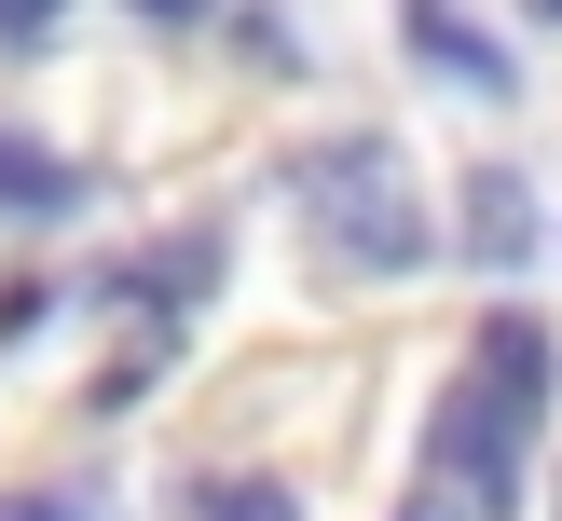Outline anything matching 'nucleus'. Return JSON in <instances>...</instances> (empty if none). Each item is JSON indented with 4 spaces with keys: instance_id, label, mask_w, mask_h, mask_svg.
Here are the masks:
<instances>
[{
    "instance_id": "nucleus-1",
    "label": "nucleus",
    "mask_w": 562,
    "mask_h": 521,
    "mask_svg": "<svg viewBox=\"0 0 562 521\" xmlns=\"http://www.w3.org/2000/svg\"><path fill=\"white\" fill-rule=\"evenodd\" d=\"M536 411H549V329L536 316H481L467 371L439 384V411H426V466H412V480H439L481 521H508L521 508V453H536Z\"/></svg>"
},
{
    "instance_id": "nucleus-2",
    "label": "nucleus",
    "mask_w": 562,
    "mask_h": 521,
    "mask_svg": "<svg viewBox=\"0 0 562 521\" xmlns=\"http://www.w3.org/2000/svg\"><path fill=\"white\" fill-rule=\"evenodd\" d=\"M289 206H302V247H316L329 274H357V288L439 261V219H426V192H412V165L384 151V137H329V151H302Z\"/></svg>"
},
{
    "instance_id": "nucleus-3",
    "label": "nucleus",
    "mask_w": 562,
    "mask_h": 521,
    "mask_svg": "<svg viewBox=\"0 0 562 521\" xmlns=\"http://www.w3.org/2000/svg\"><path fill=\"white\" fill-rule=\"evenodd\" d=\"M549 247V206H536V179L521 165H481L467 179V206H453V261H481V274H521Z\"/></svg>"
},
{
    "instance_id": "nucleus-4",
    "label": "nucleus",
    "mask_w": 562,
    "mask_h": 521,
    "mask_svg": "<svg viewBox=\"0 0 562 521\" xmlns=\"http://www.w3.org/2000/svg\"><path fill=\"white\" fill-rule=\"evenodd\" d=\"M398 27H412V55H426L439 82H467V97H521V55H494L467 0H398Z\"/></svg>"
},
{
    "instance_id": "nucleus-5",
    "label": "nucleus",
    "mask_w": 562,
    "mask_h": 521,
    "mask_svg": "<svg viewBox=\"0 0 562 521\" xmlns=\"http://www.w3.org/2000/svg\"><path fill=\"white\" fill-rule=\"evenodd\" d=\"M97 288L151 302V316L179 329V316H206V288H220V234H165V247H137V274H97Z\"/></svg>"
},
{
    "instance_id": "nucleus-6",
    "label": "nucleus",
    "mask_w": 562,
    "mask_h": 521,
    "mask_svg": "<svg viewBox=\"0 0 562 521\" xmlns=\"http://www.w3.org/2000/svg\"><path fill=\"white\" fill-rule=\"evenodd\" d=\"M82 192H97V179H82L69 151H42L27 124H0V219H69Z\"/></svg>"
},
{
    "instance_id": "nucleus-7",
    "label": "nucleus",
    "mask_w": 562,
    "mask_h": 521,
    "mask_svg": "<svg viewBox=\"0 0 562 521\" xmlns=\"http://www.w3.org/2000/svg\"><path fill=\"white\" fill-rule=\"evenodd\" d=\"M192 521H302V494L261 480V466H234V480H192Z\"/></svg>"
},
{
    "instance_id": "nucleus-8",
    "label": "nucleus",
    "mask_w": 562,
    "mask_h": 521,
    "mask_svg": "<svg viewBox=\"0 0 562 521\" xmlns=\"http://www.w3.org/2000/svg\"><path fill=\"white\" fill-rule=\"evenodd\" d=\"M0 521H97V480H42V494H0Z\"/></svg>"
},
{
    "instance_id": "nucleus-9",
    "label": "nucleus",
    "mask_w": 562,
    "mask_h": 521,
    "mask_svg": "<svg viewBox=\"0 0 562 521\" xmlns=\"http://www.w3.org/2000/svg\"><path fill=\"white\" fill-rule=\"evenodd\" d=\"M55 27H69V0H0V55H42Z\"/></svg>"
},
{
    "instance_id": "nucleus-10",
    "label": "nucleus",
    "mask_w": 562,
    "mask_h": 521,
    "mask_svg": "<svg viewBox=\"0 0 562 521\" xmlns=\"http://www.w3.org/2000/svg\"><path fill=\"white\" fill-rule=\"evenodd\" d=\"M398 521H481V508H467V494H439V480H412V494H398Z\"/></svg>"
},
{
    "instance_id": "nucleus-11",
    "label": "nucleus",
    "mask_w": 562,
    "mask_h": 521,
    "mask_svg": "<svg viewBox=\"0 0 562 521\" xmlns=\"http://www.w3.org/2000/svg\"><path fill=\"white\" fill-rule=\"evenodd\" d=\"M137 14H151V27H206L220 0H137Z\"/></svg>"
},
{
    "instance_id": "nucleus-12",
    "label": "nucleus",
    "mask_w": 562,
    "mask_h": 521,
    "mask_svg": "<svg viewBox=\"0 0 562 521\" xmlns=\"http://www.w3.org/2000/svg\"><path fill=\"white\" fill-rule=\"evenodd\" d=\"M521 14H536V27H562V0H521Z\"/></svg>"
}]
</instances>
